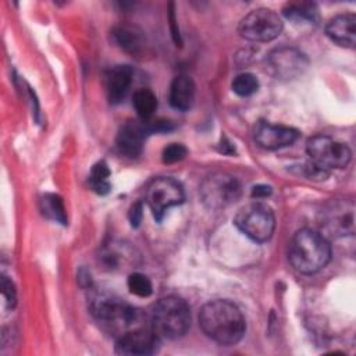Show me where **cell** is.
Returning a JSON list of instances; mask_svg holds the SVG:
<instances>
[{"label":"cell","instance_id":"e0dca14e","mask_svg":"<svg viewBox=\"0 0 356 356\" xmlns=\"http://www.w3.org/2000/svg\"><path fill=\"white\" fill-rule=\"evenodd\" d=\"M195 100V83L188 75H178L170 86V104L181 111L192 107Z\"/></svg>","mask_w":356,"mask_h":356},{"label":"cell","instance_id":"f1b7e54d","mask_svg":"<svg viewBox=\"0 0 356 356\" xmlns=\"http://www.w3.org/2000/svg\"><path fill=\"white\" fill-rule=\"evenodd\" d=\"M78 282L82 288H92V277L90 273L85 268H81L78 273Z\"/></svg>","mask_w":356,"mask_h":356},{"label":"cell","instance_id":"277c9868","mask_svg":"<svg viewBox=\"0 0 356 356\" xmlns=\"http://www.w3.org/2000/svg\"><path fill=\"white\" fill-rule=\"evenodd\" d=\"M89 310L99 321L122 327L125 328L124 331L138 327V323H140L142 318L138 309L106 291H93L90 293Z\"/></svg>","mask_w":356,"mask_h":356},{"label":"cell","instance_id":"d4e9b609","mask_svg":"<svg viewBox=\"0 0 356 356\" xmlns=\"http://www.w3.org/2000/svg\"><path fill=\"white\" fill-rule=\"evenodd\" d=\"M188 154V149L182 143H170L163 149L161 159L165 164H174L184 160Z\"/></svg>","mask_w":356,"mask_h":356},{"label":"cell","instance_id":"ba28073f","mask_svg":"<svg viewBox=\"0 0 356 356\" xmlns=\"http://www.w3.org/2000/svg\"><path fill=\"white\" fill-rule=\"evenodd\" d=\"M321 234L341 238L355 234V204L346 199H332L320 211Z\"/></svg>","mask_w":356,"mask_h":356},{"label":"cell","instance_id":"30bf717a","mask_svg":"<svg viewBox=\"0 0 356 356\" xmlns=\"http://www.w3.org/2000/svg\"><path fill=\"white\" fill-rule=\"evenodd\" d=\"M185 193L182 185L170 177H157L146 188V203L156 221H161L170 207L184 202Z\"/></svg>","mask_w":356,"mask_h":356},{"label":"cell","instance_id":"4fadbf2b","mask_svg":"<svg viewBox=\"0 0 356 356\" xmlns=\"http://www.w3.org/2000/svg\"><path fill=\"white\" fill-rule=\"evenodd\" d=\"M253 136L256 143L267 150H275L292 145L299 138V131L285 125H275L268 121H259Z\"/></svg>","mask_w":356,"mask_h":356},{"label":"cell","instance_id":"ffe728a7","mask_svg":"<svg viewBox=\"0 0 356 356\" xmlns=\"http://www.w3.org/2000/svg\"><path fill=\"white\" fill-rule=\"evenodd\" d=\"M132 104H134L139 118L143 122L145 121L147 122L153 117V114H154V111L157 108V97H156V95L150 89L140 88V89H138L134 93Z\"/></svg>","mask_w":356,"mask_h":356},{"label":"cell","instance_id":"5b68a950","mask_svg":"<svg viewBox=\"0 0 356 356\" xmlns=\"http://www.w3.org/2000/svg\"><path fill=\"white\" fill-rule=\"evenodd\" d=\"M306 152L312 164L323 171L331 168H343L349 164L350 149L341 140L328 135H314L306 142Z\"/></svg>","mask_w":356,"mask_h":356},{"label":"cell","instance_id":"7c38bea8","mask_svg":"<svg viewBox=\"0 0 356 356\" xmlns=\"http://www.w3.org/2000/svg\"><path fill=\"white\" fill-rule=\"evenodd\" d=\"M160 338L152 327L138 325L121 332L115 341V353L146 356L157 352Z\"/></svg>","mask_w":356,"mask_h":356},{"label":"cell","instance_id":"5bb4252c","mask_svg":"<svg viewBox=\"0 0 356 356\" xmlns=\"http://www.w3.org/2000/svg\"><path fill=\"white\" fill-rule=\"evenodd\" d=\"M147 132L149 131L145 124L135 120H128L118 129L115 139L117 147L128 157H138L143 150Z\"/></svg>","mask_w":356,"mask_h":356},{"label":"cell","instance_id":"44dd1931","mask_svg":"<svg viewBox=\"0 0 356 356\" xmlns=\"http://www.w3.org/2000/svg\"><path fill=\"white\" fill-rule=\"evenodd\" d=\"M40 210L43 213V216H46L47 218L60 222L63 225L67 224V214H65V207L64 203L61 200L60 196L54 195V193H44L40 197Z\"/></svg>","mask_w":356,"mask_h":356},{"label":"cell","instance_id":"603a6c76","mask_svg":"<svg viewBox=\"0 0 356 356\" xmlns=\"http://www.w3.org/2000/svg\"><path fill=\"white\" fill-rule=\"evenodd\" d=\"M259 89V81L257 78L250 72L239 74L232 81V90L242 97L253 95Z\"/></svg>","mask_w":356,"mask_h":356},{"label":"cell","instance_id":"8992f818","mask_svg":"<svg viewBox=\"0 0 356 356\" xmlns=\"http://www.w3.org/2000/svg\"><path fill=\"white\" fill-rule=\"evenodd\" d=\"M234 222L241 232L254 242L268 241L275 228L274 213L264 203H250L241 207Z\"/></svg>","mask_w":356,"mask_h":356},{"label":"cell","instance_id":"3957f363","mask_svg":"<svg viewBox=\"0 0 356 356\" xmlns=\"http://www.w3.org/2000/svg\"><path fill=\"white\" fill-rule=\"evenodd\" d=\"M191 325V310L188 303L175 295H168L154 305L150 327L159 338L178 339L186 334Z\"/></svg>","mask_w":356,"mask_h":356},{"label":"cell","instance_id":"d6986e66","mask_svg":"<svg viewBox=\"0 0 356 356\" xmlns=\"http://www.w3.org/2000/svg\"><path fill=\"white\" fill-rule=\"evenodd\" d=\"M113 39L114 42L124 49L125 51L129 53H136L142 49L143 46V35L142 32L135 28V26H129V25H118L113 29Z\"/></svg>","mask_w":356,"mask_h":356},{"label":"cell","instance_id":"cb8c5ba5","mask_svg":"<svg viewBox=\"0 0 356 356\" xmlns=\"http://www.w3.org/2000/svg\"><path fill=\"white\" fill-rule=\"evenodd\" d=\"M128 289L131 293L139 296V298H147L153 292V285L152 281L149 280L147 275L142 273H132L128 277Z\"/></svg>","mask_w":356,"mask_h":356},{"label":"cell","instance_id":"9c48e42d","mask_svg":"<svg viewBox=\"0 0 356 356\" xmlns=\"http://www.w3.org/2000/svg\"><path fill=\"white\" fill-rule=\"evenodd\" d=\"M282 31L281 17L270 8H254L248 13L238 25L242 38L250 42H270Z\"/></svg>","mask_w":356,"mask_h":356},{"label":"cell","instance_id":"83f0119b","mask_svg":"<svg viewBox=\"0 0 356 356\" xmlns=\"http://www.w3.org/2000/svg\"><path fill=\"white\" fill-rule=\"evenodd\" d=\"M271 186L268 185H256L252 188V197H256V199H264L267 196L271 195Z\"/></svg>","mask_w":356,"mask_h":356},{"label":"cell","instance_id":"9a60e30c","mask_svg":"<svg viewBox=\"0 0 356 356\" xmlns=\"http://www.w3.org/2000/svg\"><path fill=\"white\" fill-rule=\"evenodd\" d=\"M327 36L339 46L355 47L356 42V15L352 13L339 14L325 25Z\"/></svg>","mask_w":356,"mask_h":356},{"label":"cell","instance_id":"4316f807","mask_svg":"<svg viewBox=\"0 0 356 356\" xmlns=\"http://www.w3.org/2000/svg\"><path fill=\"white\" fill-rule=\"evenodd\" d=\"M142 203L138 202L135 204H132L131 210H129V221H131V225L132 227H138L140 220H142Z\"/></svg>","mask_w":356,"mask_h":356},{"label":"cell","instance_id":"6da1fadb","mask_svg":"<svg viewBox=\"0 0 356 356\" xmlns=\"http://www.w3.org/2000/svg\"><path fill=\"white\" fill-rule=\"evenodd\" d=\"M202 331L221 345H234L245 334V318L239 307L225 299L207 302L199 313Z\"/></svg>","mask_w":356,"mask_h":356},{"label":"cell","instance_id":"7402d4cb","mask_svg":"<svg viewBox=\"0 0 356 356\" xmlns=\"http://www.w3.org/2000/svg\"><path fill=\"white\" fill-rule=\"evenodd\" d=\"M110 168L104 161H97L89 174V185L90 188L99 193V195H106L110 192Z\"/></svg>","mask_w":356,"mask_h":356},{"label":"cell","instance_id":"52a82bcc","mask_svg":"<svg viewBox=\"0 0 356 356\" xmlns=\"http://www.w3.org/2000/svg\"><path fill=\"white\" fill-rule=\"evenodd\" d=\"M200 197L204 206L218 210L236 202L242 193L241 182L227 172H213L200 185Z\"/></svg>","mask_w":356,"mask_h":356},{"label":"cell","instance_id":"2e32d148","mask_svg":"<svg viewBox=\"0 0 356 356\" xmlns=\"http://www.w3.org/2000/svg\"><path fill=\"white\" fill-rule=\"evenodd\" d=\"M132 68L125 64L111 67L106 72V92L110 103H120L128 93L132 83Z\"/></svg>","mask_w":356,"mask_h":356},{"label":"cell","instance_id":"8fae6325","mask_svg":"<svg viewBox=\"0 0 356 356\" xmlns=\"http://www.w3.org/2000/svg\"><path fill=\"white\" fill-rule=\"evenodd\" d=\"M266 64L268 72L274 78L289 81L298 78L306 71L309 60L300 50L284 46L271 50L266 58Z\"/></svg>","mask_w":356,"mask_h":356},{"label":"cell","instance_id":"ac0fdd59","mask_svg":"<svg viewBox=\"0 0 356 356\" xmlns=\"http://www.w3.org/2000/svg\"><path fill=\"white\" fill-rule=\"evenodd\" d=\"M285 18L293 22H307L316 24L318 21V11L314 3L310 1H291L282 8Z\"/></svg>","mask_w":356,"mask_h":356},{"label":"cell","instance_id":"7a4b0ae2","mask_svg":"<svg viewBox=\"0 0 356 356\" xmlns=\"http://www.w3.org/2000/svg\"><path fill=\"white\" fill-rule=\"evenodd\" d=\"M288 259L292 267L300 274L320 271L331 259L328 238L310 228L299 229L289 243Z\"/></svg>","mask_w":356,"mask_h":356},{"label":"cell","instance_id":"484cf974","mask_svg":"<svg viewBox=\"0 0 356 356\" xmlns=\"http://www.w3.org/2000/svg\"><path fill=\"white\" fill-rule=\"evenodd\" d=\"M1 293L6 299L7 306L13 309L17 303V291H15L14 282L6 275H1Z\"/></svg>","mask_w":356,"mask_h":356}]
</instances>
